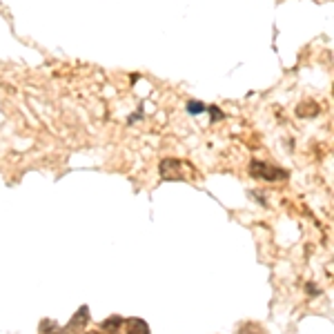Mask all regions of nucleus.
Here are the masks:
<instances>
[{
	"label": "nucleus",
	"mask_w": 334,
	"mask_h": 334,
	"mask_svg": "<svg viewBox=\"0 0 334 334\" xmlns=\"http://www.w3.org/2000/svg\"><path fill=\"white\" fill-rule=\"evenodd\" d=\"M87 321H89V308L87 305H83L80 310H76V314L71 317V321H69V330H80V328H85L87 326Z\"/></svg>",
	"instance_id": "7ed1b4c3"
},
{
	"label": "nucleus",
	"mask_w": 334,
	"mask_h": 334,
	"mask_svg": "<svg viewBox=\"0 0 334 334\" xmlns=\"http://www.w3.org/2000/svg\"><path fill=\"white\" fill-rule=\"evenodd\" d=\"M305 290H310V294H319V292H317V288H314L312 283H310V285H308V288H305Z\"/></svg>",
	"instance_id": "f8f14e48"
},
{
	"label": "nucleus",
	"mask_w": 334,
	"mask_h": 334,
	"mask_svg": "<svg viewBox=\"0 0 334 334\" xmlns=\"http://www.w3.org/2000/svg\"><path fill=\"white\" fill-rule=\"evenodd\" d=\"M121 326H123V319L121 317H112V319H107V321H103V328L107 332H116Z\"/></svg>",
	"instance_id": "6e6552de"
},
{
	"label": "nucleus",
	"mask_w": 334,
	"mask_h": 334,
	"mask_svg": "<svg viewBox=\"0 0 334 334\" xmlns=\"http://www.w3.org/2000/svg\"><path fill=\"white\" fill-rule=\"evenodd\" d=\"M321 114V107H319L314 100H305V103H301L297 107V116L299 118H314Z\"/></svg>",
	"instance_id": "20e7f679"
},
{
	"label": "nucleus",
	"mask_w": 334,
	"mask_h": 334,
	"mask_svg": "<svg viewBox=\"0 0 334 334\" xmlns=\"http://www.w3.org/2000/svg\"><path fill=\"white\" fill-rule=\"evenodd\" d=\"M241 334H263L259 326H254V323H247L245 328H241Z\"/></svg>",
	"instance_id": "9d476101"
},
{
	"label": "nucleus",
	"mask_w": 334,
	"mask_h": 334,
	"mask_svg": "<svg viewBox=\"0 0 334 334\" xmlns=\"http://www.w3.org/2000/svg\"><path fill=\"white\" fill-rule=\"evenodd\" d=\"M87 334H100V332H87Z\"/></svg>",
	"instance_id": "ddd939ff"
},
{
	"label": "nucleus",
	"mask_w": 334,
	"mask_h": 334,
	"mask_svg": "<svg viewBox=\"0 0 334 334\" xmlns=\"http://www.w3.org/2000/svg\"><path fill=\"white\" fill-rule=\"evenodd\" d=\"M127 334H150V326L143 319H130L127 321Z\"/></svg>",
	"instance_id": "39448f33"
},
{
	"label": "nucleus",
	"mask_w": 334,
	"mask_h": 334,
	"mask_svg": "<svg viewBox=\"0 0 334 334\" xmlns=\"http://www.w3.org/2000/svg\"><path fill=\"white\" fill-rule=\"evenodd\" d=\"M40 332L42 334H63V328L56 321H51V319H45V321H40Z\"/></svg>",
	"instance_id": "423d86ee"
},
{
	"label": "nucleus",
	"mask_w": 334,
	"mask_h": 334,
	"mask_svg": "<svg viewBox=\"0 0 334 334\" xmlns=\"http://www.w3.org/2000/svg\"><path fill=\"white\" fill-rule=\"evenodd\" d=\"M141 118H143V107H138V112L134 114V116H130V121H127V123H136V121H141Z\"/></svg>",
	"instance_id": "9b49d317"
},
{
	"label": "nucleus",
	"mask_w": 334,
	"mask_h": 334,
	"mask_svg": "<svg viewBox=\"0 0 334 334\" xmlns=\"http://www.w3.org/2000/svg\"><path fill=\"white\" fill-rule=\"evenodd\" d=\"M205 112H209V121H212V123H216V121H223V118H225V114H223V109H218L216 105H209V107L205 109Z\"/></svg>",
	"instance_id": "1a4fd4ad"
},
{
	"label": "nucleus",
	"mask_w": 334,
	"mask_h": 334,
	"mask_svg": "<svg viewBox=\"0 0 334 334\" xmlns=\"http://www.w3.org/2000/svg\"><path fill=\"white\" fill-rule=\"evenodd\" d=\"M185 109H187V114H192V116H198V114H203L205 109H207V105L200 103V100H187Z\"/></svg>",
	"instance_id": "0eeeda50"
},
{
	"label": "nucleus",
	"mask_w": 334,
	"mask_h": 334,
	"mask_svg": "<svg viewBox=\"0 0 334 334\" xmlns=\"http://www.w3.org/2000/svg\"><path fill=\"white\" fill-rule=\"evenodd\" d=\"M183 163L178 159H165L161 161L159 165V171L165 180H183Z\"/></svg>",
	"instance_id": "f03ea898"
},
{
	"label": "nucleus",
	"mask_w": 334,
	"mask_h": 334,
	"mask_svg": "<svg viewBox=\"0 0 334 334\" xmlns=\"http://www.w3.org/2000/svg\"><path fill=\"white\" fill-rule=\"evenodd\" d=\"M250 174L256 176V178H263V180H283V178H288V171H285V169H281V167H276V165L261 163V161H252Z\"/></svg>",
	"instance_id": "f257e3e1"
}]
</instances>
